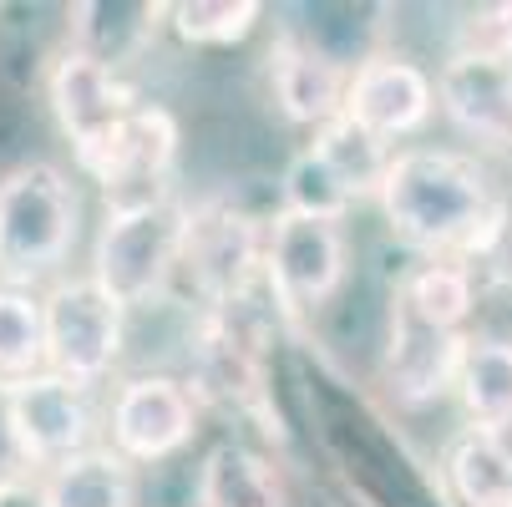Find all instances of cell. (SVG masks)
<instances>
[{
  "mask_svg": "<svg viewBox=\"0 0 512 507\" xmlns=\"http://www.w3.org/2000/svg\"><path fill=\"white\" fill-rule=\"evenodd\" d=\"M381 208L391 234L447 264H477L497 224L507 219V203L492 193L477 158L452 148H406L391 158L381 183Z\"/></svg>",
  "mask_w": 512,
  "mask_h": 507,
  "instance_id": "obj_1",
  "label": "cell"
},
{
  "mask_svg": "<svg viewBox=\"0 0 512 507\" xmlns=\"http://www.w3.org/2000/svg\"><path fill=\"white\" fill-rule=\"evenodd\" d=\"M183 229H188V208L173 203V198L112 208L102 234H97L92 279L107 289L122 310L153 305L168 289V279L178 274Z\"/></svg>",
  "mask_w": 512,
  "mask_h": 507,
  "instance_id": "obj_2",
  "label": "cell"
},
{
  "mask_svg": "<svg viewBox=\"0 0 512 507\" xmlns=\"http://www.w3.org/2000/svg\"><path fill=\"white\" fill-rule=\"evenodd\" d=\"M77 239V193L51 163L0 178V279L26 284L56 269Z\"/></svg>",
  "mask_w": 512,
  "mask_h": 507,
  "instance_id": "obj_3",
  "label": "cell"
},
{
  "mask_svg": "<svg viewBox=\"0 0 512 507\" xmlns=\"http://www.w3.org/2000/svg\"><path fill=\"white\" fill-rule=\"evenodd\" d=\"M264 249H269V234H259L254 213H244L229 198H208L188 208L178 269L193 279L198 300L208 310H224L234 300H249V284L264 269Z\"/></svg>",
  "mask_w": 512,
  "mask_h": 507,
  "instance_id": "obj_4",
  "label": "cell"
},
{
  "mask_svg": "<svg viewBox=\"0 0 512 507\" xmlns=\"http://www.w3.org/2000/svg\"><path fill=\"white\" fill-rule=\"evenodd\" d=\"M122 355V305L97 279H61L46 295V371L66 381H102Z\"/></svg>",
  "mask_w": 512,
  "mask_h": 507,
  "instance_id": "obj_5",
  "label": "cell"
},
{
  "mask_svg": "<svg viewBox=\"0 0 512 507\" xmlns=\"http://www.w3.org/2000/svg\"><path fill=\"white\" fill-rule=\"evenodd\" d=\"M193 396L229 416H264V345L249 300L208 310L193 360Z\"/></svg>",
  "mask_w": 512,
  "mask_h": 507,
  "instance_id": "obj_6",
  "label": "cell"
},
{
  "mask_svg": "<svg viewBox=\"0 0 512 507\" xmlns=\"http://www.w3.org/2000/svg\"><path fill=\"white\" fill-rule=\"evenodd\" d=\"M264 274L284 310H320L345 279V229L340 219H310V213L279 208L269 224Z\"/></svg>",
  "mask_w": 512,
  "mask_h": 507,
  "instance_id": "obj_7",
  "label": "cell"
},
{
  "mask_svg": "<svg viewBox=\"0 0 512 507\" xmlns=\"http://www.w3.org/2000/svg\"><path fill=\"white\" fill-rule=\"evenodd\" d=\"M51 112H56L61 132L71 137L77 163L87 173L112 148V137L127 127V117L137 112V102L117 82V71H107L102 61H92L82 51H66L51 66Z\"/></svg>",
  "mask_w": 512,
  "mask_h": 507,
  "instance_id": "obj_8",
  "label": "cell"
},
{
  "mask_svg": "<svg viewBox=\"0 0 512 507\" xmlns=\"http://www.w3.org/2000/svg\"><path fill=\"white\" fill-rule=\"evenodd\" d=\"M11 386V421L26 462H71L82 457L92 442V401L82 381H66L56 371H36L26 381H6Z\"/></svg>",
  "mask_w": 512,
  "mask_h": 507,
  "instance_id": "obj_9",
  "label": "cell"
},
{
  "mask_svg": "<svg viewBox=\"0 0 512 507\" xmlns=\"http://www.w3.org/2000/svg\"><path fill=\"white\" fill-rule=\"evenodd\" d=\"M198 426V396L173 376H137L112 401V452L127 462H163L188 447Z\"/></svg>",
  "mask_w": 512,
  "mask_h": 507,
  "instance_id": "obj_10",
  "label": "cell"
},
{
  "mask_svg": "<svg viewBox=\"0 0 512 507\" xmlns=\"http://www.w3.org/2000/svg\"><path fill=\"white\" fill-rule=\"evenodd\" d=\"M431 107H436V82L406 56H371L350 71L345 117L381 142L416 132L431 117Z\"/></svg>",
  "mask_w": 512,
  "mask_h": 507,
  "instance_id": "obj_11",
  "label": "cell"
},
{
  "mask_svg": "<svg viewBox=\"0 0 512 507\" xmlns=\"http://www.w3.org/2000/svg\"><path fill=\"white\" fill-rule=\"evenodd\" d=\"M173 158H178V122L148 102L127 117V127L112 137V148L87 173L117 198L112 208L153 203V198H163V178L173 173Z\"/></svg>",
  "mask_w": 512,
  "mask_h": 507,
  "instance_id": "obj_12",
  "label": "cell"
},
{
  "mask_svg": "<svg viewBox=\"0 0 512 507\" xmlns=\"http://www.w3.org/2000/svg\"><path fill=\"white\" fill-rule=\"evenodd\" d=\"M467 335L462 330H436L416 320L401 300L391 310V345H386V386L401 406H426L462 376Z\"/></svg>",
  "mask_w": 512,
  "mask_h": 507,
  "instance_id": "obj_13",
  "label": "cell"
},
{
  "mask_svg": "<svg viewBox=\"0 0 512 507\" xmlns=\"http://www.w3.org/2000/svg\"><path fill=\"white\" fill-rule=\"evenodd\" d=\"M436 102L467 137L512 148V61L452 56L436 77Z\"/></svg>",
  "mask_w": 512,
  "mask_h": 507,
  "instance_id": "obj_14",
  "label": "cell"
},
{
  "mask_svg": "<svg viewBox=\"0 0 512 507\" xmlns=\"http://www.w3.org/2000/svg\"><path fill=\"white\" fill-rule=\"evenodd\" d=\"M269 82H274V102L284 107L289 122L320 132L335 117H345L350 77H340V66L300 36H279L269 46Z\"/></svg>",
  "mask_w": 512,
  "mask_h": 507,
  "instance_id": "obj_15",
  "label": "cell"
},
{
  "mask_svg": "<svg viewBox=\"0 0 512 507\" xmlns=\"http://www.w3.org/2000/svg\"><path fill=\"white\" fill-rule=\"evenodd\" d=\"M457 396H462L472 431L507 437L512 431V340H502V335H482V340L472 335L467 340Z\"/></svg>",
  "mask_w": 512,
  "mask_h": 507,
  "instance_id": "obj_16",
  "label": "cell"
},
{
  "mask_svg": "<svg viewBox=\"0 0 512 507\" xmlns=\"http://www.w3.org/2000/svg\"><path fill=\"white\" fill-rule=\"evenodd\" d=\"M198 507H284V487L254 447L218 442L198 467Z\"/></svg>",
  "mask_w": 512,
  "mask_h": 507,
  "instance_id": "obj_17",
  "label": "cell"
},
{
  "mask_svg": "<svg viewBox=\"0 0 512 507\" xmlns=\"http://www.w3.org/2000/svg\"><path fill=\"white\" fill-rule=\"evenodd\" d=\"M163 16H168V6H158V0H142V6H77L71 11L77 51L102 61L107 71H117L122 61L148 51V41L158 36Z\"/></svg>",
  "mask_w": 512,
  "mask_h": 507,
  "instance_id": "obj_18",
  "label": "cell"
},
{
  "mask_svg": "<svg viewBox=\"0 0 512 507\" xmlns=\"http://www.w3.org/2000/svg\"><path fill=\"white\" fill-rule=\"evenodd\" d=\"M51 507H137L132 462L112 447H87L46 477Z\"/></svg>",
  "mask_w": 512,
  "mask_h": 507,
  "instance_id": "obj_19",
  "label": "cell"
},
{
  "mask_svg": "<svg viewBox=\"0 0 512 507\" xmlns=\"http://www.w3.org/2000/svg\"><path fill=\"white\" fill-rule=\"evenodd\" d=\"M472 289H477V274L467 264H447V259H426L416 274H406L401 284V305L436 325V330H462V320L472 315Z\"/></svg>",
  "mask_w": 512,
  "mask_h": 507,
  "instance_id": "obj_20",
  "label": "cell"
},
{
  "mask_svg": "<svg viewBox=\"0 0 512 507\" xmlns=\"http://www.w3.org/2000/svg\"><path fill=\"white\" fill-rule=\"evenodd\" d=\"M315 158H320V163L345 183V193H350V198L381 193L386 168H391L386 142H381V137H371L365 127H355L350 117H335L330 127H320V132H315Z\"/></svg>",
  "mask_w": 512,
  "mask_h": 507,
  "instance_id": "obj_21",
  "label": "cell"
},
{
  "mask_svg": "<svg viewBox=\"0 0 512 507\" xmlns=\"http://www.w3.org/2000/svg\"><path fill=\"white\" fill-rule=\"evenodd\" d=\"M46 366V300L0 279V381H26Z\"/></svg>",
  "mask_w": 512,
  "mask_h": 507,
  "instance_id": "obj_22",
  "label": "cell"
},
{
  "mask_svg": "<svg viewBox=\"0 0 512 507\" xmlns=\"http://www.w3.org/2000/svg\"><path fill=\"white\" fill-rule=\"evenodd\" d=\"M254 21V0H178V6H168V26L188 46H234L254 31Z\"/></svg>",
  "mask_w": 512,
  "mask_h": 507,
  "instance_id": "obj_23",
  "label": "cell"
},
{
  "mask_svg": "<svg viewBox=\"0 0 512 507\" xmlns=\"http://www.w3.org/2000/svg\"><path fill=\"white\" fill-rule=\"evenodd\" d=\"M350 203L355 198L345 193V183L315 158V148H305L295 158V168H289V178H284V208L310 213V219H345Z\"/></svg>",
  "mask_w": 512,
  "mask_h": 507,
  "instance_id": "obj_24",
  "label": "cell"
},
{
  "mask_svg": "<svg viewBox=\"0 0 512 507\" xmlns=\"http://www.w3.org/2000/svg\"><path fill=\"white\" fill-rule=\"evenodd\" d=\"M452 56H482V61H512V0L502 6H477L457 26Z\"/></svg>",
  "mask_w": 512,
  "mask_h": 507,
  "instance_id": "obj_25",
  "label": "cell"
},
{
  "mask_svg": "<svg viewBox=\"0 0 512 507\" xmlns=\"http://www.w3.org/2000/svg\"><path fill=\"white\" fill-rule=\"evenodd\" d=\"M487 274L492 284H502V289H512V208H507V219L497 224V234L487 239V249L477 254V264H472V274Z\"/></svg>",
  "mask_w": 512,
  "mask_h": 507,
  "instance_id": "obj_26",
  "label": "cell"
},
{
  "mask_svg": "<svg viewBox=\"0 0 512 507\" xmlns=\"http://www.w3.org/2000/svg\"><path fill=\"white\" fill-rule=\"evenodd\" d=\"M21 467H31V462H26V452H21L16 421H11V386L0 381V482H16V477H26Z\"/></svg>",
  "mask_w": 512,
  "mask_h": 507,
  "instance_id": "obj_27",
  "label": "cell"
},
{
  "mask_svg": "<svg viewBox=\"0 0 512 507\" xmlns=\"http://www.w3.org/2000/svg\"><path fill=\"white\" fill-rule=\"evenodd\" d=\"M0 507H51V492L36 477H16V482H0Z\"/></svg>",
  "mask_w": 512,
  "mask_h": 507,
  "instance_id": "obj_28",
  "label": "cell"
}]
</instances>
